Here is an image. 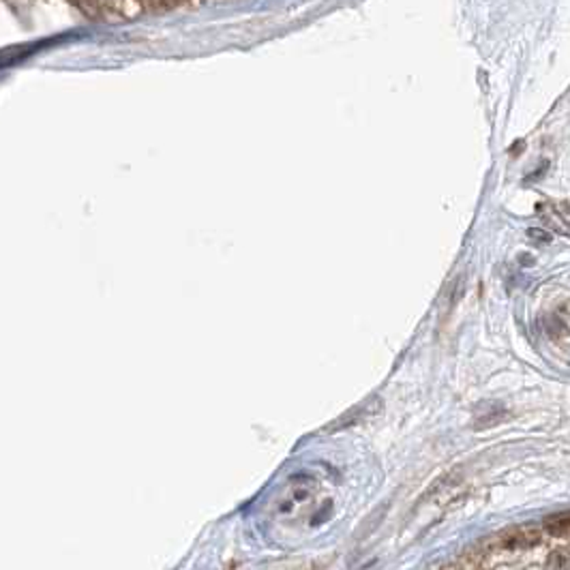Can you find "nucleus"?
I'll return each mask as SVG.
<instances>
[{"mask_svg":"<svg viewBox=\"0 0 570 570\" xmlns=\"http://www.w3.org/2000/svg\"><path fill=\"white\" fill-rule=\"evenodd\" d=\"M146 3H150L152 7H166V5H174L179 0H146Z\"/></svg>","mask_w":570,"mask_h":570,"instance_id":"obj_2","label":"nucleus"},{"mask_svg":"<svg viewBox=\"0 0 570 570\" xmlns=\"http://www.w3.org/2000/svg\"><path fill=\"white\" fill-rule=\"evenodd\" d=\"M80 5V9L88 15H95L105 7V0H75Z\"/></svg>","mask_w":570,"mask_h":570,"instance_id":"obj_1","label":"nucleus"}]
</instances>
